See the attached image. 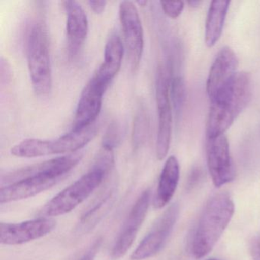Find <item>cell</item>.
<instances>
[{"mask_svg": "<svg viewBox=\"0 0 260 260\" xmlns=\"http://www.w3.org/2000/svg\"><path fill=\"white\" fill-rule=\"evenodd\" d=\"M179 213L178 204L169 207L132 253V260L147 259L159 253L173 231Z\"/></svg>", "mask_w": 260, "mask_h": 260, "instance_id": "7", "label": "cell"}, {"mask_svg": "<svg viewBox=\"0 0 260 260\" xmlns=\"http://www.w3.org/2000/svg\"><path fill=\"white\" fill-rule=\"evenodd\" d=\"M138 4H139L141 7H145L146 5L147 4V1H138Z\"/></svg>", "mask_w": 260, "mask_h": 260, "instance_id": "30", "label": "cell"}, {"mask_svg": "<svg viewBox=\"0 0 260 260\" xmlns=\"http://www.w3.org/2000/svg\"><path fill=\"white\" fill-rule=\"evenodd\" d=\"M206 158L208 171L217 188L234 180L235 169L225 135L207 138Z\"/></svg>", "mask_w": 260, "mask_h": 260, "instance_id": "8", "label": "cell"}, {"mask_svg": "<svg viewBox=\"0 0 260 260\" xmlns=\"http://www.w3.org/2000/svg\"><path fill=\"white\" fill-rule=\"evenodd\" d=\"M91 10L95 13V14L100 15L103 13L106 8L107 2L106 1H89L88 2Z\"/></svg>", "mask_w": 260, "mask_h": 260, "instance_id": "27", "label": "cell"}, {"mask_svg": "<svg viewBox=\"0 0 260 260\" xmlns=\"http://www.w3.org/2000/svg\"><path fill=\"white\" fill-rule=\"evenodd\" d=\"M119 19L132 71L139 67L144 52V29L138 9L133 2L122 1L119 5Z\"/></svg>", "mask_w": 260, "mask_h": 260, "instance_id": "6", "label": "cell"}, {"mask_svg": "<svg viewBox=\"0 0 260 260\" xmlns=\"http://www.w3.org/2000/svg\"><path fill=\"white\" fill-rule=\"evenodd\" d=\"M234 212V202L226 193H218L209 199L193 238L191 249L194 258H203L212 250L229 224Z\"/></svg>", "mask_w": 260, "mask_h": 260, "instance_id": "2", "label": "cell"}, {"mask_svg": "<svg viewBox=\"0 0 260 260\" xmlns=\"http://www.w3.org/2000/svg\"><path fill=\"white\" fill-rule=\"evenodd\" d=\"M124 56V45L119 35L112 32L105 47L104 62L100 65L94 77L109 87L111 82L119 72Z\"/></svg>", "mask_w": 260, "mask_h": 260, "instance_id": "17", "label": "cell"}, {"mask_svg": "<svg viewBox=\"0 0 260 260\" xmlns=\"http://www.w3.org/2000/svg\"><path fill=\"white\" fill-rule=\"evenodd\" d=\"M179 179V165L176 156H171L166 161L159 176L153 205L156 208H164L175 194Z\"/></svg>", "mask_w": 260, "mask_h": 260, "instance_id": "18", "label": "cell"}, {"mask_svg": "<svg viewBox=\"0 0 260 260\" xmlns=\"http://www.w3.org/2000/svg\"><path fill=\"white\" fill-rule=\"evenodd\" d=\"M107 89L108 86L100 83L95 77L88 82L80 95L72 130H80L95 124Z\"/></svg>", "mask_w": 260, "mask_h": 260, "instance_id": "11", "label": "cell"}, {"mask_svg": "<svg viewBox=\"0 0 260 260\" xmlns=\"http://www.w3.org/2000/svg\"><path fill=\"white\" fill-rule=\"evenodd\" d=\"M160 4L164 13L173 19H177L180 16L185 7L182 1H161Z\"/></svg>", "mask_w": 260, "mask_h": 260, "instance_id": "25", "label": "cell"}, {"mask_svg": "<svg viewBox=\"0 0 260 260\" xmlns=\"http://www.w3.org/2000/svg\"><path fill=\"white\" fill-rule=\"evenodd\" d=\"M98 127L93 124L80 130H72L54 140L40 139L39 156L77 153L89 144L96 135Z\"/></svg>", "mask_w": 260, "mask_h": 260, "instance_id": "13", "label": "cell"}, {"mask_svg": "<svg viewBox=\"0 0 260 260\" xmlns=\"http://www.w3.org/2000/svg\"><path fill=\"white\" fill-rule=\"evenodd\" d=\"M202 4V1H198V0H192V1H189L188 2V5L191 7H198Z\"/></svg>", "mask_w": 260, "mask_h": 260, "instance_id": "29", "label": "cell"}, {"mask_svg": "<svg viewBox=\"0 0 260 260\" xmlns=\"http://www.w3.org/2000/svg\"><path fill=\"white\" fill-rule=\"evenodd\" d=\"M171 77L167 68L160 66L156 80V100L158 110V132L156 157L162 160L167 156L171 142L173 113L170 99Z\"/></svg>", "mask_w": 260, "mask_h": 260, "instance_id": "5", "label": "cell"}, {"mask_svg": "<svg viewBox=\"0 0 260 260\" xmlns=\"http://www.w3.org/2000/svg\"><path fill=\"white\" fill-rule=\"evenodd\" d=\"M83 158L80 152L65 155L55 159L24 167L8 173L2 177V183H13L28 176L36 174H46L54 177L64 178L71 170L74 168Z\"/></svg>", "mask_w": 260, "mask_h": 260, "instance_id": "12", "label": "cell"}, {"mask_svg": "<svg viewBox=\"0 0 260 260\" xmlns=\"http://www.w3.org/2000/svg\"><path fill=\"white\" fill-rule=\"evenodd\" d=\"M150 190L146 189L132 206L112 247L111 256L113 259L124 256L133 244L140 228L145 220L150 205Z\"/></svg>", "mask_w": 260, "mask_h": 260, "instance_id": "9", "label": "cell"}, {"mask_svg": "<svg viewBox=\"0 0 260 260\" xmlns=\"http://www.w3.org/2000/svg\"><path fill=\"white\" fill-rule=\"evenodd\" d=\"M149 121L144 109L138 111L134 121L132 132V144L135 148H138L145 142L148 132Z\"/></svg>", "mask_w": 260, "mask_h": 260, "instance_id": "21", "label": "cell"}, {"mask_svg": "<svg viewBox=\"0 0 260 260\" xmlns=\"http://www.w3.org/2000/svg\"><path fill=\"white\" fill-rule=\"evenodd\" d=\"M121 127L118 122L111 123L110 125L108 127L103 136L102 146L114 149L121 142Z\"/></svg>", "mask_w": 260, "mask_h": 260, "instance_id": "24", "label": "cell"}, {"mask_svg": "<svg viewBox=\"0 0 260 260\" xmlns=\"http://www.w3.org/2000/svg\"><path fill=\"white\" fill-rule=\"evenodd\" d=\"M230 4L217 0L211 3L205 23V42L208 48L214 47L221 36Z\"/></svg>", "mask_w": 260, "mask_h": 260, "instance_id": "19", "label": "cell"}, {"mask_svg": "<svg viewBox=\"0 0 260 260\" xmlns=\"http://www.w3.org/2000/svg\"><path fill=\"white\" fill-rule=\"evenodd\" d=\"M115 164L113 149L102 146L92 168L96 169L107 175Z\"/></svg>", "mask_w": 260, "mask_h": 260, "instance_id": "23", "label": "cell"}, {"mask_svg": "<svg viewBox=\"0 0 260 260\" xmlns=\"http://www.w3.org/2000/svg\"><path fill=\"white\" fill-rule=\"evenodd\" d=\"M251 255L253 260H260V237L254 240L251 246Z\"/></svg>", "mask_w": 260, "mask_h": 260, "instance_id": "28", "label": "cell"}, {"mask_svg": "<svg viewBox=\"0 0 260 260\" xmlns=\"http://www.w3.org/2000/svg\"><path fill=\"white\" fill-rule=\"evenodd\" d=\"M112 193L110 192L106 197H103L98 203L95 204L92 208L86 211L83 214L80 221L82 229L90 230L92 226L99 221V219L102 217L101 216L104 214L105 211H107L108 208L112 203Z\"/></svg>", "mask_w": 260, "mask_h": 260, "instance_id": "20", "label": "cell"}, {"mask_svg": "<svg viewBox=\"0 0 260 260\" xmlns=\"http://www.w3.org/2000/svg\"><path fill=\"white\" fill-rule=\"evenodd\" d=\"M56 228L51 218H39L17 223H0V243L4 245H20L37 240L50 234Z\"/></svg>", "mask_w": 260, "mask_h": 260, "instance_id": "10", "label": "cell"}, {"mask_svg": "<svg viewBox=\"0 0 260 260\" xmlns=\"http://www.w3.org/2000/svg\"><path fill=\"white\" fill-rule=\"evenodd\" d=\"M238 58L231 48L224 47L217 53L207 80L206 91L210 100L234 79L238 73Z\"/></svg>", "mask_w": 260, "mask_h": 260, "instance_id": "14", "label": "cell"}, {"mask_svg": "<svg viewBox=\"0 0 260 260\" xmlns=\"http://www.w3.org/2000/svg\"><path fill=\"white\" fill-rule=\"evenodd\" d=\"M252 78L242 71L211 99L206 123L207 138L224 135L236 118L244 110L252 93Z\"/></svg>", "mask_w": 260, "mask_h": 260, "instance_id": "1", "label": "cell"}, {"mask_svg": "<svg viewBox=\"0 0 260 260\" xmlns=\"http://www.w3.org/2000/svg\"><path fill=\"white\" fill-rule=\"evenodd\" d=\"M106 176L100 170L91 169L90 171L53 198L44 207L42 214L47 217H54L71 212L100 186Z\"/></svg>", "mask_w": 260, "mask_h": 260, "instance_id": "4", "label": "cell"}, {"mask_svg": "<svg viewBox=\"0 0 260 260\" xmlns=\"http://www.w3.org/2000/svg\"><path fill=\"white\" fill-rule=\"evenodd\" d=\"M208 260H218V259H215V258H210V259Z\"/></svg>", "mask_w": 260, "mask_h": 260, "instance_id": "31", "label": "cell"}, {"mask_svg": "<svg viewBox=\"0 0 260 260\" xmlns=\"http://www.w3.org/2000/svg\"><path fill=\"white\" fill-rule=\"evenodd\" d=\"M63 178L46 174H36L3 186L0 189L1 204L16 202L32 197L55 185Z\"/></svg>", "mask_w": 260, "mask_h": 260, "instance_id": "15", "label": "cell"}, {"mask_svg": "<svg viewBox=\"0 0 260 260\" xmlns=\"http://www.w3.org/2000/svg\"><path fill=\"white\" fill-rule=\"evenodd\" d=\"M102 240L100 239L95 240V243L92 245L89 250L83 255V256L80 260H94L96 256L97 252L101 245Z\"/></svg>", "mask_w": 260, "mask_h": 260, "instance_id": "26", "label": "cell"}, {"mask_svg": "<svg viewBox=\"0 0 260 260\" xmlns=\"http://www.w3.org/2000/svg\"><path fill=\"white\" fill-rule=\"evenodd\" d=\"M26 54L35 92L40 96L48 95L52 89V71L48 33L42 22H34L28 28Z\"/></svg>", "mask_w": 260, "mask_h": 260, "instance_id": "3", "label": "cell"}, {"mask_svg": "<svg viewBox=\"0 0 260 260\" xmlns=\"http://www.w3.org/2000/svg\"><path fill=\"white\" fill-rule=\"evenodd\" d=\"M67 14L68 54L74 58L83 46L89 32V22L84 10L77 1L62 2Z\"/></svg>", "mask_w": 260, "mask_h": 260, "instance_id": "16", "label": "cell"}, {"mask_svg": "<svg viewBox=\"0 0 260 260\" xmlns=\"http://www.w3.org/2000/svg\"><path fill=\"white\" fill-rule=\"evenodd\" d=\"M170 99L176 113H179L185 100V82L182 77H176L171 79Z\"/></svg>", "mask_w": 260, "mask_h": 260, "instance_id": "22", "label": "cell"}]
</instances>
